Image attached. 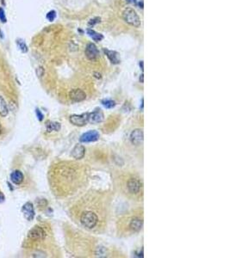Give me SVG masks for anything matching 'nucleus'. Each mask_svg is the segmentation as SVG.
I'll list each match as a JSON object with an SVG mask.
<instances>
[{"mask_svg": "<svg viewBox=\"0 0 230 258\" xmlns=\"http://www.w3.org/2000/svg\"><path fill=\"white\" fill-rule=\"evenodd\" d=\"M103 104L107 109H112L115 105V102H113L111 100H105V101H103Z\"/></svg>", "mask_w": 230, "mask_h": 258, "instance_id": "nucleus-23", "label": "nucleus"}, {"mask_svg": "<svg viewBox=\"0 0 230 258\" xmlns=\"http://www.w3.org/2000/svg\"><path fill=\"white\" fill-rule=\"evenodd\" d=\"M111 199L108 192L88 190L78 196L71 208V216L78 225L91 233H103L108 226Z\"/></svg>", "mask_w": 230, "mask_h": 258, "instance_id": "nucleus-1", "label": "nucleus"}, {"mask_svg": "<svg viewBox=\"0 0 230 258\" xmlns=\"http://www.w3.org/2000/svg\"><path fill=\"white\" fill-rule=\"evenodd\" d=\"M17 45H18V48L21 50L23 53H27L28 52V46L26 45L25 41L23 39H18L17 40Z\"/></svg>", "mask_w": 230, "mask_h": 258, "instance_id": "nucleus-21", "label": "nucleus"}, {"mask_svg": "<svg viewBox=\"0 0 230 258\" xmlns=\"http://www.w3.org/2000/svg\"><path fill=\"white\" fill-rule=\"evenodd\" d=\"M87 120L88 122L91 124L101 123L104 120V114L101 111H94L92 113L88 114Z\"/></svg>", "mask_w": 230, "mask_h": 258, "instance_id": "nucleus-12", "label": "nucleus"}, {"mask_svg": "<svg viewBox=\"0 0 230 258\" xmlns=\"http://www.w3.org/2000/svg\"><path fill=\"white\" fill-rule=\"evenodd\" d=\"M46 237H47V233L45 230L39 225L33 227L28 233V237L31 240H43Z\"/></svg>", "mask_w": 230, "mask_h": 258, "instance_id": "nucleus-7", "label": "nucleus"}, {"mask_svg": "<svg viewBox=\"0 0 230 258\" xmlns=\"http://www.w3.org/2000/svg\"><path fill=\"white\" fill-rule=\"evenodd\" d=\"M68 98L72 103H80L87 98V94L80 88H74L68 92Z\"/></svg>", "mask_w": 230, "mask_h": 258, "instance_id": "nucleus-6", "label": "nucleus"}, {"mask_svg": "<svg viewBox=\"0 0 230 258\" xmlns=\"http://www.w3.org/2000/svg\"><path fill=\"white\" fill-rule=\"evenodd\" d=\"M143 220L142 208L139 207L127 211L116 220L115 227L117 235L121 237L135 235L142 229Z\"/></svg>", "mask_w": 230, "mask_h": 258, "instance_id": "nucleus-4", "label": "nucleus"}, {"mask_svg": "<svg viewBox=\"0 0 230 258\" xmlns=\"http://www.w3.org/2000/svg\"><path fill=\"white\" fill-rule=\"evenodd\" d=\"M4 200V196L2 193L0 192V202H3Z\"/></svg>", "mask_w": 230, "mask_h": 258, "instance_id": "nucleus-28", "label": "nucleus"}, {"mask_svg": "<svg viewBox=\"0 0 230 258\" xmlns=\"http://www.w3.org/2000/svg\"><path fill=\"white\" fill-rule=\"evenodd\" d=\"M0 21L1 23H5L7 22V19H6V16H5V12H4V9L2 7H0Z\"/></svg>", "mask_w": 230, "mask_h": 258, "instance_id": "nucleus-24", "label": "nucleus"}, {"mask_svg": "<svg viewBox=\"0 0 230 258\" xmlns=\"http://www.w3.org/2000/svg\"><path fill=\"white\" fill-rule=\"evenodd\" d=\"M87 34H89V36L95 41H101L104 39V36L101 34H99L98 32H96L93 29H87Z\"/></svg>", "mask_w": 230, "mask_h": 258, "instance_id": "nucleus-18", "label": "nucleus"}, {"mask_svg": "<svg viewBox=\"0 0 230 258\" xmlns=\"http://www.w3.org/2000/svg\"><path fill=\"white\" fill-rule=\"evenodd\" d=\"M116 117L117 116H115V115H114V117H113V121H111V118H109L108 121L105 124V127H107V129L114 131V129L115 128V126H117V125H118V120H117Z\"/></svg>", "mask_w": 230, "mask_h": 258, "instance_id": "nucleus-19", "label": "nucleus"}, {"mask_svg": "<svg viewBox=\"0 0 230 258\" xmlns=\"http://www.w3.org/2000/svg\"><path fill=\"white\" fill-rule=\"evenodd\" d=\"M2 133V127H1V125H0V134Z\"/></svg>", "mask_w": 230, "mask_h": 258, "instance_id": "nucleus-31", "label": "nucleus"}, {"mask_svg": "<svg viewBox=\"0 0 230 258\" xmlns=\"http://www.w3.org/2000/svg\"><path fill=\"white\" fill-rule=\"evenodd\" d=\"M88 114H73L70 116V122L75 126L79 127H83L84 125H86L88 122L87 120Z\"/></svg>", "mask_w": 230, "mask_h": 258, "instance_id": "nucleus-9", "label": "nucleus"}, {"mask_svg": "<svg viewBox=\"0 0 230 258\" xmlns=\"http://www.w3.org/2000/svg\"><path fill=\"white\" fill-rule=\"evenodd\" d=\"M22 212L23 213V216L27 220L31 221L35 217V210L34 206L31 202L25 203L23 206L22 207Z\"/></svg>", "mask_w": 230, "mask_h": 258, "instance_id": "nucleus-11", "label": "nucleus"}, {"mask_svg": "<svg viewBox=\"0 0 230 258\" xmlns=\"http://www.w3.org/2000/svg\"><path fill=\"white\" fill-rule=\"evenodd\" d=\"M9 114V109H8L7 103L4 101L3 96H0V115L1 116H7Z\"/></svg>", "mask_w": 230, "mask_h": 258, "instance_id": "nucleus-17", "label": "nucleus"}, {"mask_svg": "<svg viewBox=\"0 0 230 258\" xmlns=\"http://www.w3.org/2000/svg\"><path fill=\"white\" fill-rule=\"evenodd\" d=\"M84 53H85V57L91 61L96 60L99 57V50L97 48V46L93 43H89L86 46Z\"/></svg>", "mask_w": 230, "mask_h": 258, "instance_id": "nucleus-8", "label": "nucleus"}, {"mask_svg": "<svg viewBox=\"0 0 230 258\" xmlns=\"http://www.w3.org/2000/svg\"><path fill=\"white\" fill-rule=\"evenodd\" d=\"M129 3H136V0H129Z\"/></svg>", "mask_w": 230, "mask_h": 258, "instance_id": "nucleus-29", "label": "nucleus"}, {"mask_svg": "<svg viewBox=\"0 0 230 258\" xmlns=\"http://www.w3.org/2000/svg\"><path fill=\"white\" fill-rule=\"evenodd\" d=\"M122 17L126 23L135 28H139L141 26V18L136 13V11L132 8H126L123 10Z\"/></svg>", "mask_w": 230, "mask_h": 258, "instance_id": "nucleus-5", "label": "nucleus"}, {"mask_svg": "<svg viewBox=\"0 0 230 258\" xmlns=\"http://www.w3.org/2000/svg\"><path fill=\"white\" fill-rule=\"evenodd\" d=\"M36 114H37V116H38L39 120H42V119H43V115H42V114L39 111V109H36Z\"/></svg>", "mask_w": 230, "mask_h": 258, "instance_id": "nucleus-27", "label": "nucleus"}, {"mask_svg": "<svg viewBox=\"0 0 230 258\" xmlns=\"http://www.w3.org/2000/svg\"><path fill=\"white\" fill-rule=\"evenodd\" d=\"M99 133L96 130L89 131L87 133L84 134L80 138V141L83 143H90V142H94L99 139Z\"/></svg>", "mask_w": 230, "mask_h": 258, "instance_id": "nucleus-10", "label": "nucleus"}, {"mask_svg": "<svg viewBox=\"0 0 230 258\" xmlns=\"http://www.w3.org/2000/svg\"><path fill=\"white\" fill-rule=\"evenodd\" d=\"M104 52L105 53V54L107 55V57L112 64H118L120 62V57H119V53L117 52L110 51L106 48H104Z\"/></svg>", "mask_w": 230, "mask_h": 258, "instance_id": "nucleus-16", "label": "nucleus"}, {"mask_svg": "<svg viewBox=\"0 0 230 258\" xmlns=\"http://www.w3.org/2000/svg\"><path fill=\"white\" fill-rule=\"evenodd\" d=\"M100 23V18L99 17H96V18H93V19H91L90 22H89V25H95L96 23Z\"/></svg>", "mask_w": 230, "mask_h": 258, "instance_id": "nucleus-26", "label": "nucleus"}, {"mask_svg": "<svg viewBox=\"0 0 230 258\" xmlns=\"http://www.w3.org/2000/svg\"><path fill=\"white\" fill-rule=\"evenodd\" d=\"M46 17H47V19H48L49 22H53V21L55 19L56 11H55V10H50L49 12H48V14H47Z\"/></svg>", "mask_w": 230, "mask_h": 258, "instance_id": "nucleus-22", "label": "nucleus"}, {"mask_svg": "<svg viewBox=\"0 0 230 258\" xmlns=\"http://www.w3.org/2000/svg\"><path fill=\"white\" fill-rule=\"evenodd\" d=\"M46 127H47L48 132H52V131H59L60 126L57 122H48L46 125Z\"/></svg>", "mask_w": 230, "mask_h": 258, "instance_id": "nucleus-20", "label": "nucleus"}, {"mask_svg": "<svg viewBox=\"0 0 230 258\" xmlns=\"http://www.w3.org/2000/svg\"><path fill=\"white\" fill-rule=\"evenodd\" d=\"M84 155H85V148L82 144H76L72 151V156L77 160L84 158Z\"/></svg>", "mask_w": 230, "mask_h": 258, "instance_id": "nucleus-14", "label": "nucleus"}, {"mask_svg": "<svg viewBox=\"0 0 230 258\" xmlns=\"http://www.w3.org/2000/svg\"><path fill=\"white\" fill-rule=\"evenodd\" d=\"M115 184L120 194L127 199L141 201L143 199V182L136 172L122 170L115 175Z\"/></svg>", "mask_w": 230, "mask_h": 258, "instance_id": "nucleus-3", "label": "nucleus"}, {"mask_svg": "<svg viewBox=\"0 0 230 258\" xmlns=\"http://www.w3.org/2000/svg\"><path fill=\"white\" fill-rule=\"evenodd\" d=\"M130 140L134 144H141L143 141V132L141 129H135L130 134Z\"/></svg>", "mask_w": 230, "mask_h": 258, "instance_id": "nucleus-13", "label": "nucleus"}, {"mask_svg": "<svg viewBox=\"0 0 230 258\" xmlns=\"http://www.w3.org/2000/svg\"><path fill=\"white\" fill-rule=\"evenodd\" d=\"M89 168L75 161H63L55 165L52 172V187L60 196L72 195L80 191L89 180Z\"/></svg>", "mask_w": 230, "mask_h": 258, "instance_id": "nucleus-2", "label": "nucleus"}, {"mask_svg": "<svg viewBox=\"0 0 230 258\" xmlns=\"http://www.w3.org/2000/svg\"><path fill=\"white\" fill-rule=\"evenodd\" d=\"M36 74H37V76H38L39 78H41V77H42L43 76V74H44V69L42 68V67H38V68L36 69Z\"/></svg>", "mask_w": 230, "mask_h": 258, "instance_id": "nucleus-25", "label": "nucleus"}, {"mask_svg": "<svg viewBox=\"0 0 230 258\" xmlns=\"http://www.w3.org/2000/svg\"><path fill=\"white\" fill-rule=\"evenodd\" d=\"M140 65L141 66V69L143 70V61H141V63H140Z\"/></svg>", "mask_w": 230, "mask_h": 258, "instance_id": "nucleus-30", "label": "nucleus"}, {"mask_svg": "<svg viewBox=\"0 0 230 258\" xmlns=\"http://www.w3.org/2000/svg\"><path fill=\"white\" fill-rule=\"evenodd\" d=\"M11 180L14 184L20 185L21 183H23V180H24V175L23 174V172L17 169V170H14L11 174Z\"/></svg>", "mask_w": 230, "mask_h": 258, "instance_id": "nucleus-15", "label": "nucleus"}]
</instances>
